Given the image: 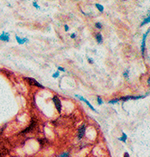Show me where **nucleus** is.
<instances>
[{"instance_id": "nucleus-1", "label": "nucleus", "mask_w": 150, "mask_h": 157, "mask_svg": "<svg viewBox=\"0 0 150 157\" xmlns=\"http://www.w3.org/2000/svg\"><path fill=\"white\" fill-rule=\"evenodd\" d=\"M25 80L27 81L28 84H29L30 85H34V86H37V87H40V88H43V87H44L42 84H41L40 83H38L37 81L34 80V78H29V77H26V78H25Z\"/></svg>"}, {"instance_id": "nucleus-2", "label": "nucleus", "mask_w": 150, "mask_h": 157, "mask_svg": "<svg viewBox=\"0 0 150 157\" xmlns=\"http://www.w3.org/2000/svg\"><path fill=\"white\" fill-rule=\"evenodd\" d=\"M54 103L55 104V107L56 109H57V111L59 113H61V100L57 97V96H54Z\"/></svg>"}, {"instance_id": "nucleus-3", "label": "nucleus", "mask_w": 150, "mask_h": 157, "mask_svg": "<svg viewBox=\"0 0 150 157\" xmlns=\"http://www.w3.org/2000/svg\"><path fill=\"white\" fill-rule=\"evenodd\" d=\"M150 32V28L147 30V32L144 35V37H143V39H142V44H141V51H142V55L144 57V55H145V47H146V39H147V35L149 34Z\"/></svg>"}, {"instance_id": "nucleus-4", "label": "nucleus", "mask_w": 150, "mask_h": 157, "mask_svg": "<svg viewBox=\"0 0 150 157\" xmlns=\"http://www.w3.org/2000/svg\"><path fill=\"white\" fill-rule=\"evenodd\" d=\"M85 131H86V125L85 124H82L81 127L79 128V131H78V138L81 140L82 137L84 136L85 134Z\"/></svg>"}, {"instance_id": "nucleus-5", "label": "nucleus", "mask_w": 150, "mask_h": 157, "mask_svg": "<svg viewBox=\"0 0 150 157\" xmlns=\"http://www.w3.org/2000/svg\"><path fill=\"white\" fill-rule=\"evenodd\" d=\"M34 126H35V122L33 120L32 122H31V124H30L24 131H23L21 134H26V133H28V132H31V131H32V130L34 128Z\"/></svg>"}, {"instance_id": "nucleus-6", "label": "nucleus", "mask_w": 150, "mask_h": 157, "mask_svg": "<svg viewBox=\"0 0 150 157\" xmlns=\"http://www.w3.org/2000/svg\"><path fill=\"white\" fill-rule=\"evenodd\" d=\"M0 40H2V41H9V34L7 33H3L1 35H0Z\"/></svg>"}, {"instance_id": "nucleus-7", "label": "nucleus", "mask_w": 150, "mask_h": 157, "mask_svg": "<svg viewBox=\"0 0 150 157\" xmlns=\"http://www.w3.org/2000/svg\"><path fill=\"white\" fill-rule=\"evenodd\" d=\"M76 97H78V98H80V100H81V101H83V102H84L85 104H87L88 105H89V106H90V108H91V109L92 111H96V110H95L94 108H93V106H92V105H91V104H90L89 102H88V101H87L86 99H84L83 97H82V96H81V95H76Z\"/></svg>"}, {"instance_id": "nucleus-8", "label": "nucleus", "mask_w": 150, "mask_h": 157, "mask_svg": "<svg viewBox=\"0 0 150 157\" xmlns=\"http://www.w3.org/2000/svg\"><path fill=\"white\" fill-rule=\"evenodd\" d=\"M95 38H96L97 42L99 43V44H101V43H102L103 38H102V35H101L100 33H97V34L95 35Z\"/></svg>"}, {"instance_id": "nucleus-9", "label": "nucleus", "mask_w": 150, "mask_h": 157, "mask_svg": "<svg viewBox=\"0 0 150 157\" xmlns=\"http://www.w3.org/2000/svg\"><path fill=\"white\" fill-rule=\"evenodd\" d=\"M148 23H150V11H149V13H148L147 17L145 18V19H144V21L141 23V27L145 26V25H147V24H148Z\"/></svg>"}, {"instance_id": "nucleus-10", "label": "nucleus", "mask_w": 150, "mask_h": 157, "mask_svg": "<svg viewBox=\"0 0 150 157\" xmlns=\"http://www.w3.org/2000/svg\"><path fill=\"white\" fill-rule=\"evenodd\" d=\"M15 38H17V42L20 44V45H22V44H24L25 42H28V39L27 38H24V39H22V38H20L19 37H15Z\"/></svg>"}, {"instance_id": "nucleus-11", "label": "nucleus", "mask_w": 150, "mask_h": 157, "mask_svg": "<svg viewBox=\"0 0 150 157\" xmlns=\"http://www.w3.org/2000/svg\"><path fill=\"white\" fill-rule=\"evenodd\" d=\"M127 138H128L127 134L123 133V134H122V137H121V138H120V140L121 142H124V143H125V142L127 141Z\"/></svg>"}, {"instance_id": "nucleus-12", "label": "nucleus", "mask_w": 150, "mask_h": 157, "mask_svg": "<svg viewBox=\"0 0 150 157\" xmlns=\"http://www.w3.org/2000/svg\"><path fill=\"white\" fill-rule=\"evenodd\" d=\"M95 6H96V7H97L98 9H99L100 12H103V10H104V8H103V7L101 6V5H100V4H96Z\"/></svg>"}, {"instance_id": "nucleus-13", "label": "nucleus", "mask_w": 150, "mask_h": 157, "mask_svg": "<svg viewBox=\"0 0 150 157\" xmlns=\"http://www.w3.org/2000/svg\"><path fill=\"white\" fill-rule=\"evenodd\" d=\"M70 156V154H69V152H65V153H63V154H60L58 157H69Z\"/></svg>"}, {"instance_id": "nucleus-14", "label": "nucleus", "mask_w": 150, "mask_h": 157, "mask_svg": "<svg viewBox=\"0 0 150 157\" xmlns=\"http://www.w3.org/2000/svg\"><path fill=\"white\" fill-rule=\"evenodd\" d=\"M118 101H120V99H114V100H110V101H108V104H117V103H118Z\"/></svg>"}, {"instance_id": "nucleus-15", "label": "nucleus", "mask_w": 150, "mask_h": 157, "mask_svg": "<svg viewBox=\"0 0 150 157\" xmlns=\"http://www.w3.org/2000/svg\"><path fill=\"white\" fill-rule=\"evenodd\" d=\"M95 27H96L98 29H101V28H102V25H101L100 23L98 22V23H95Z\"/></svg>"}, {"instance_id": "nucleus-16", "label": "nucleus", "mask_w": 150, "mask_h": 157, "mask_svg": "<svg viewBox=\"0 0 150 157\" xmlns=\"http://www.w3.org/2000/svg\"><path fill=\"white\" fill-rule=\"evenodd\" d=\"M98 104H99L100 105L102 104V100H101V98L100 97V96H98Z\"/></svg>"}, {"instance_id": "nucleus-17", "label": "nucleus", "mask_w": 150, "mask_h": 157, "mask_svg": "<svg viewBox=\"0 0 150 157\" xmlns=\"http://www.w3.org/2000/svg\"><path fill=\"white\" fill-rule=\"evenodd\" d=\"M128 73H129L128 71H126V72L124 73V77H125L127 79H128Z\"/></svg>"}, {"instance_id": "nucleus-18", "label": "nucleus", "mask_w": 150, "mask_h": 157, "mask_svg": "<svg viewBox=\"0 0 150 157\" xmlns=\"http://www.w3.org/2000/svg\"><path fill=\"white\" fill-rule=\"evenodd\" d=\"M34 7H36V8H40V7H39V6H38V5L36 4L35 2H34Z\"/></svg>"}, {"instance_id": "nucleus-19", "label": "nucleus", "mask_w": 150, "mask_h": 157, "mask_svg": "<svg viewBox=\"0 0 150 157\" xmlns=\"http://www.w3.org/2000/svg\"><path fill=\"white\" fill-rule=\"evenodd\" d=\"M58 69L60 70V71H63V72H64V68H63V67H58Z\"/></svg>"}, {"instance_id": "nucleus-20", "label": "nucleus", "mask_w": 150, "mask_h": 157, "mask_svg": "<svg viewBox=\"0 0 150 157\" xmlns=\"http://www.w3.org/2000/svg\"><path fill=\"white\" fill-rule=\"evenodd\" d=\"M71 38H75V37H76V35H75V34H71Z\"/></svg>"}, {"instance_id": "nucleus-21", "label": "nucleus", "mask_w": 150, "mask_h": 157, "mask_svg": "<svg viewBox=\"0 0 150 157\" xmlns=\"http://www.w3.org/2000/svg\"><path fill=\"white\" fill-rule=\"evenodd\" d=\"M59 77V72H57L56 74L54 75V77Z\"/></svg>"}, {"instance_id": "nucleus-22", "label": "nucleus", "mask_w": 150, "mask_h": 157, "mask_svg": "<svg viewBox=\"0 0 150 157\" xmlns=\"http://www.w3.org/2000/svg\"><path fill=\"white\" fill-rule=\"evenodd\" d=\"M88 61H89L91 64H93V60H92V59H91V58H88Z\"/></svg>"}, {"instance_id": "nucleus-23", "label": "nucleus", "mask_w": 150, "mask_h": 157, "mask_svg": "<svg viewBox=\"0 0 150 157\" xmlns=\"http://www.w3.org/2000/svg\"><path fill=\"white\" fill-rule=\"evenodd\" d=\"M64 28H65L66 31H68V30H69V27H68V26H65V27H64Z\"/></svg>"}, {"instance_id": "nucleus-24", "label": "nucleus", "mask_w": 150, "mask_h": 157, "mask_svg": "<svg viewBox=\"0 0 150 157\" xmlns=\"http://www.w3.org/2000/svg\"><path fill=\"white\" fill-rule=\"evenodd\" d=\"M124 157H129V154L128 153H125V155H124Z\"/></svg>"}, {"instance_id": "nucleus-25", "label": "nucleus", "mask_w": 150, "mask_h": 157, "mask_svg": "<svg viewBox=\"0 0 150 157\" xmlns=\"http://www.w3.org/2000/svg\"><path fill=\"white\" fill-rule=\"evenodd\" d=\"M148 83H150V77H149V80H148Z\"/></svg>"}]
</instances>
